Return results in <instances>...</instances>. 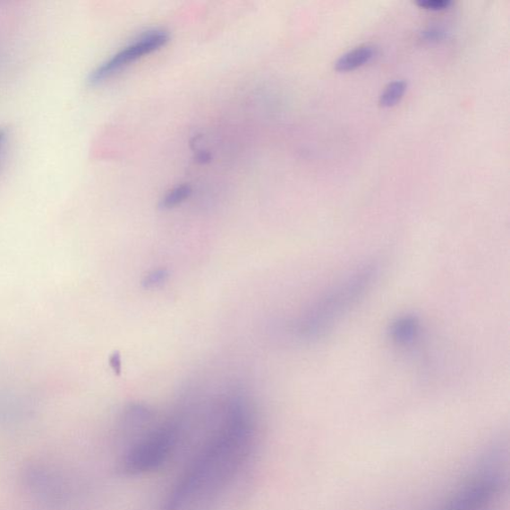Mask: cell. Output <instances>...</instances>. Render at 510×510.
<instances>
[{
    "mask_svg": "<svg viewBox=\"0 0 510 510\" xmlns=\"http://www.w3.org/2000/svg\"><path fill=\"white\" fill-rule=\"evenodd\" d=\"M407 86V83L403 81H395L387 85L380 95V106L383 108L395 106L406 93Z\"/></svg>",
    "mask_w": 510,
    "mask_h": 510,
    "instance_id": "obj_8",
    "label": "cell"
},
{
    "mask_svg": "<svg viewBox=\"0 0 510 510\" xmlns=\"http://www.w3.org/2000/svg\"><path fill=\"white\" fill-rule=\"evenodd\" d=\"M446 37V32L441 28H437V26L429 28L421 32V38L429 42H438L439 40L445 39Z\"/></svg>",
    "mask_w": 510,
    "mask_h": 510,
    "instance_id": "obj_12",
    "label": "cell"
},
{
    "mask_svg": "<svg viewBox=\"0 0 510 510\" xmlns=\"http://www.w3.org/2000/svg\"><path fill=\"white\" fill-rule=\"evenodd\" d=\"M375 56V48L371 46H362L352 49L341 55L334 64L338 72H349L370 63Z\"/></svg>",
    "mask_w": 510,
    "mask_h": 510,
    "instance_id": "obj_7",
    "label": "cell"
},
{
    "mask_svg": "<svg viewBox=\"0 0 510 510\" xmlns=\"http://www.w3.org/2000/svg\"><path fill=\"white\" fill-rule=\"evenodd\" d=\"M192 193V189L190 184H181V186L174 187L166 193L160 201V208L163 209H171L186 201Z\"/></svg>",
    "mask_w": 510,
    "mask_h": 510,
    "instance_id": "obj_9",
    "label": "cell"
},
{
    "mask_svg": "<svg viewBox=\"0 0 510 510\" xmlns=\"http://www.w3.org/2000/svg\"><path fill=\"white\" fill-rule=\"evenodd\" d=\"M421 325L414 315H403L391 325V339L399 346H409L420 336Z\"/></svg>",
    "mask_w": 510,
    "mask_h": 510,
    "instance_id": "obj_6",
    "label": "cell"
},
{
    "mask_svg": "<svg viewBox=\"0 0 510 510\" xmlns=\"http://www.w3.org/2000/svg\"><path fill=\"white\" fill-rule=\"evenodd\" d=\"M6 139V131L4 129H0V149L4 146Z\"/></svg>",
    "mask_w": 510,
    "mask_h": 510,
    "instance_id": "obj_14",
    "label": "cell"
},
{
    "mask_svg": "<svg viewBox=\"0 0 510 510\" xmlns=\"http://www.w3.org/2000/svg\"><path fill=\"white\" fill-rule=\"evenodd\" d=\"M169 40L170 33L165 30L156 29L143 32L97 66L88 76V84L96 86L108 81L140 58L160 50Z\"/></svg>",
    "mask_w": 510,
    "mask_h": 510,
    "instance_id": "obj_5",
    "label": "cell"
},
{
    "mask_svg": "<svg viewBox=\"0 0 510 510\" xmlns=\"http://www.w3.org/2000/svg\"><path fill=\"white\" fill-rule=\"evenodd\" d=\"M170 277V271L166 268H157L149 271L148 275L145 276L142 281V286L145 289H154L162 286L166 283Z\"/></svg>",
    "mask_w": 510,
    "mask_h": 510,
    "instance_id": "obj_10",
    "label": "cell"
},
{
    "mask_svg": "<svg viewBox=\"0 0 510 510\" xmlns=\"http://www.w3.org/2000/svg\"><path fill=\"white\" fill-rule=\"evenodd\" d=\"M503 488L499 459L492 453L441 510H497Z\"/></svg>",
    "mask_w": 510,
    "mask_h": 510,
    "instance_id": "obj_4",
    "label": "cell"
},
{
    "mask_svg": "<svg viewBox=\"0 0 510 510\" xmlns=\"http://www.w3.org/2000/svg\"><path fill=\"white\" fill-rule=\"evenodd\" d=\"M179 433L174 421L152 429L123 455L119 470L126 476H139L161 468L177 446Z\"/></svg>",
    "mask_w": 510,
    "mask_h": 510,
    "instance_id": "obj_3",
    "label": "cell"
},
{
    "mask_svg": "<svg viewBox=\"0 0 510 510\" xmlns=\"http://www.w3.org/2000/svg\"><path fill=\"white\" fill-rule=\"evenodd\" d=\"M417 5L427 11L438 12L446 10L452 5V2L451 0H421Z\"/></svg>",
    "mask_w": 510,
    "mask_h": 510,
    "instance_id": "obj_11",
    "label": "cell"
},
{
    "mask_svg": "<svg viewBox=\"0 0 510 510\" xmlns=\"http://www.w3.org/2000/svg\"><path fill=\"white\" fill-rule=\"evenodd\" d=\"M381 263H365L329 289L299 319L296 333L302 340L320 338L370 292L381 274Z\"/></svg>",
    "mask_w": 510,
    "mask_h": 510,
    "instance_id": "obj_2",
    "label": "cell"
},
{
    "mask_svg": "<svg viewBox=\"0 0 510 510\" xmlns=\"http://www.w3.org/2000/svg\"><path fill=\"white\" fill-rule=\"evenodd\" d=\"M110 364L113 371L115 372L117 376L122 374V357L120 352H114L110 358Z\"/></svg>",
    "mask_w": 510,
    "mask_h": 510,
    "instance_id": "obj_13",
    "label": "cell"
},
{
    "mask_svg": "<svg viewBox=\"0 0 510 510\" xmlns=\"http://www.w3.org/2000/svg\"><path fill=\"white\" fill-rule=\"evenodd\" d=\"M252 430L249 407L242 399L234 400L224 425L175 481L161 510H184L206 492L225 485L248 454Z\"/></svg>",
    "mask_w": 510,
    "mask_h": 510,
    "instance_id": "obj_1",
    "label": "cell"
}]
</instances>
